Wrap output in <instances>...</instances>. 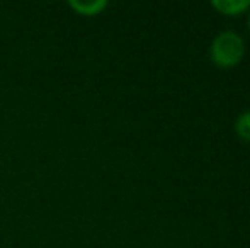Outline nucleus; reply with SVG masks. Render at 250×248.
<instances>
[{
  "label": "nucleus",
  "mask_w": 250,
  "mask_h": 248,
  "mask_svg": "<svg viewBox=\"0 0 250 248\" xmlns=\"http://www.w3.org/2000/svg\"><path fill=\"white\" fill-rule=\"evenodd\" d=\"M247 26H249V29H250V9H249V17H247Z\"/></svg>",
  "instance_id": "nucleus-5"
},
{
  "label": "nucleus",
  "mask_w": 250,
  "mask_h": 248,
  "mask_svg": "<svg viewBox=\"0 0 250 248\" xmlns=\"http://www.w3.org/2000/svg\"><path fill=\"white\" fill-rule=\"evenodd\" d=\"M68 5L75 10L80 16H97L102 10L107 7L105 0H89V2H83V0H68Z\"/></svg>",
  "instance_id": "nucleus-3"
},
{
  "label": "nucleus",
  "mask_w": 250,
  "mask_h": 248,
  "mask_svg": "<svg viewBox=\"0 0 250 248\" xmlns=\"http://www.w3.org/2000/svg\"><path fill=\"white\" fill-rule=\"evenodd\" d=\"M233 128H235V133H237L242 139L250 141V109L238 114L233 123Z\"/></svg>",
  "instance_id": "nucleus-4"
},
{
  "label": "nucleus",
  "mask_w": 250,
  "mask_h": 248,
  "mask_svg": "<svg viewBox=\"0 0 250 248\" xmlns=\"http://www.w3.org/2000/svg\"><path fill=\"white\" fill-rule=\"evenodd\" d=\"M211 7L216 9L223 16H240L249 12L250 0H211Z\"/></svg>",
  "instance_id": "nucleus-2"
},
{
  "label": "nucleus",
  "mask_w": 250,
  "mask_h": 248,
  "mask_svg": "<svg viewBox=\"0 0 250 248\" xmlns=\"http://www.w3.org/2000/svg\"><path fill=\"white\" fill-rule=\"evenodd\" d=\"M245 41L240 33L223 29L214 36L209 44V57L220 68H233L244 60Z\"/></svg>",
  "instance_id": "nucleus-1"
}]
</instances>
